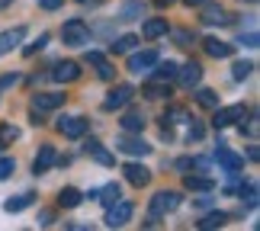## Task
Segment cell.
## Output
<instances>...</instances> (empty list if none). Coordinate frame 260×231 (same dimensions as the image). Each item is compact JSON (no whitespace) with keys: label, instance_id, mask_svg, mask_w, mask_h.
<instances>
[{"label":"cell","instance_id":"obj_39","mask_svg":"<svg viewBox=\"0 0 260 231\" xmlns=\"http://www.w3.org/2000/svg\"><path fill=\"white\" fill-rule=\"evenodd\" d=\"M171 122H186V113L183 109H171Z\"/></svg>","mask_w":260,"mask_h":231},{"label":"cell","instance_id":"obj_34","mask_svg":"<svg viewBox=\"0 0 260 231\" xmlns=\"http://www.w3.org/2000/svg\"><path fill=\"white\" fill-rule=\"evenodd\" d=\"M16 170V164H13V157H0V180H7L10 174Z\"/></svg>","mask_w":260,"mask_h":231},{"label":"cell","instance_id":"obj_10","mask_svg":"<svg viewBox=\"0 0 260 231\" xmlns=\"http://www.w3.org/2000/svg\"><path fill=\"white\" fill-rule=\"evenodd\" d=\"M122 174H125V180H128V183H132V186H138V189L151 183V170H148L145 164H125V167H122Z\"/></svg>","mask_w":260,"mask_h":231},{"label":"cell","instance_id":"obj_21","mask_svg":"<svg viewBox=\"0 0 260 231\" xmlns=\"http://www.w3.org/2000/svg\"><path fill=\"white\" fill-rule=\"evenodd\" d=\"M142 32H145V39H157V36H164V32H167V19H161V16L145 19Z\"/></svg>","mask_w":260,"mask_h":231},{"label":"cell","instance_id":"obj_2","mask_svg":"<svg viewBox=\"0 0 260 231\" xmlns=\"http://www.w3.org/2000/svg\"><path fill=\"white\" fill-rule=\"evenodd\" d=\"M177 84L183 87V90H193L199 80H203V64L199 61H189V64H177Z\"/></svg>","mask_w":260,"mask_h":231},{"label":"cell","instance_id":"obj_19","mask_svg":"<svg viewBox=\"0 0 260 231\" xmlns=\"http://www.w3.org/2000/svg\"><path fill=\"white\" fill-rule=\"evenodd\" d=\"M84 203V193L81 189H74V186H64L61 193H58V206H64V209H74V206H81Z\"/></svg>","mask_w":260,"mask_h":231},{"label":"cell","instance_id":"obj_40","mask_svg":"<svg viewBox=\"0 0 260 231\" xmlns=\"http://www.w3.org/2000/svg\"><path fill=\"white\" fill-rule=\"evenodd\" d=\"M193 138H203V128L199 125H189V142H193Z\"/></svg>","mask_w":260,"mask_h":231},{"label":"cell","instance_id":"obj_41","mask_svg":"<svg viewBox=\"0 0 260 231\" xmlns=\"http://www.w3.org/2000/svg\"><path fill=\"white\" fill-rule=\"evenodd\" d=\"M39 225H42V228L52 225V212H42V215H39Z\"/></svg>","mask_w":260,"mask_h":231},{"label":"cell","instance_id":"obj_1","mask_svg":"<svg viewBox=\"0 0 260 231\" xmlns=\"http://www.w3.org/2000/svg\"><path fill=\"white\" fill-rule=\"evenodd\" d=\"M61 39L68 45H87L90 42V26L84 23V19H68V23L61 26Z\"/></svg>","mask_w":260,"mask_h":231},{"label":"cell","instance_id":"obj_9","mask_svg":"<svg viewBox=\"0 0 260 231\" xmlns=\"http://www.w3.org/2000/svg\"><path fill=\"white\" fill-rule=\"evenodd\" d=\"M116 148L122 154H132V157H145V154H151V145H145L142 138H132V135H122L116 142Z\"/></svg>","mask_w":260,"mask_h":231},{"label":"cell","instance_id":"obj_43","mask_svg":"<svg viewBox=\"0 0 260 231\" xmlns=\"http://www.w3.org/2000/svg\"><path fill=\"white\" fill-rule=\"evenodd\" d=\"M154 4H157V7H171L174 0H154Z\"/></svg>","mask_w":260,"mask_h":231},{"label":"cell","instance_id":"obj_8","mask_svg":"<svg viewBox=\"0 0 260 231\" xmlns=\"http://www.w3.org/2000/svg\"><path fill=\"white\" fill-rule=\"evenodd\" d=\"M132 96H135V90L128 87V84H119V87H113L109 90V96H106V109H122V106H128L132 103Z\"/></svg>","mask_w":260,"mask_h":231},{"label":"cell","instance_id":"obj_30","mask_svg":"<svg viewBox=\"0 0 260 231\" xmlns=\"http://www.w3.org/2000/svg\"><path fill=\"white\" fill-rule=\"evenodd\" d=\"M87 151L93 154V157L100 160V164H113V157H109V154L103 151V148H100V142H87Z\"/></svg>","mask_w":260,"mask_h":231},{"label":"cell","instance_id":"obj_45","mask_svg":"<svg viewBox=\"0 0 260 231\" xmlns=\"http://www.w3.org/2000/svg\"><path fill=\"white\" fill-rule=\"evenodd\" d=\"M247 4H254V0H247Z\"/></svg>","mask_w":260,"mask_h":231},{"label":"cell","instance_id":"obj_6","mask_svg":"<svg viewBox=\"0 0 260 231\" xmlns=\"http://www.w3.org/2000/svg\"><path fill=\"white\" fill-rule=\"evenodd\" d=\"M244 113H247V109H244L241 103H238V106H228V109H218V106H215L212 125H215V128H228V125H235L238 119H244Z\"/></svg>","mask_w":260,"mask_h":231},{"label":"cell","instance_id":"obj_23","mask_svg":"<svg viewBox=\"0 0 260 231\" xmlns=\"http://www.w3.org/2000/svg\"><path fill=\"white\" fill-rule=\"evenodd\" d=\"M193 96H196V103L203 106V109H215L218 106V93H215V90H206L203 87V90H196Z\"/></svg>","mask_w":260,"mask_h":231},{"label":"cell","instance_id":"obj_12","mask_svg":"<svg viewBox=\"0 0 260 231\" xmlns=\"http://www.w3.org/2000/svg\"><path fill=\"white\" fill-rule=\"evenodd\" d=\"M52 77L58 80V84H71V80L81 77V64H77V61H58L52 68Z\"/></svg>","mask_w":260,"mask_h":231},{"label":"cell","instance_id":"obj_5","mask_svg":"<svg viewBox=\"0 0 260 231\" xmlns=\"http://www.w3.org/2000/svg\"><path fill=\"white\" fill-rule=\"evenodd\" d=\"M177 206H180V193H174V189H161V193H154V199H151V212L154 215L174 212Z\"/></svg>","mask_w":260,"mask_h":231},{"label":"cell","instance_id":"obj_29","mask_svg":"<svg viewBox=\"0 0 260 231\" xmlns=\"http://www.w3.org/2000/svg\"><path fill=\"white\" fill-rule=\"evenodd\" d=\"M16 138H19V132H16V128H13V125H0V148H7V145H13V142H16Z\"/></svg>","mask_w":260,"mask_h":231},{"label":"cell","instance_id":"obj_36","mask_svg":"<svg viewBox=\"0 0 260 231\" xmlns=\"http://www.w3.org/2000/svg\"><path fill=\"white\" fill-rule=\"evenodd\" d=\"M241 193H247V206L254 209V206H257V183H247V186L241 189Z\"/></svg>","mask_w":260,"mask_h":231},{"label":"cell","instance_id":"obj_37","mask_svg":"<svg viewBox=\"0 0 260 231\" xmlns=\"http://www.w3.org/2000/svg\"><path fill=\"white\" fill-rule=\"evenodd\" d=\"M241 42H244L247 48H257V45H260V36H257V32H247V36L241 39Z\"/></svg>","mask_w":260,"mask_h":231},{"label":"cell","instance_id":"obj_26","mask_svg":"<svg viewBox=\"0 0 260 231\" xmlns=\"http://www.w3.org/2000/svg\"><path fill=\"white\" fill-rule=\"evenodd\" d=\"M119 196H122V189H119V183H106V186L96 193V199H100V203H106V206H113Z\"/></svg>","mask_w":260,"mask_h":231},{"label":"cell","instance_id":"obj_32","mask_svg":"<svg viewBox=\"0 0 260 231\" xmlns=\"http://www.w3.org/2000/svg\"><path fill=\"white\" fill-rule=\"evenodd\" d=\"M45 45H48V32H42V36H39V39H36V42H32V45H26V55H29V58H32L36 52H42V48H45Z\"/></svg>","mask_w":260,"mask_h":231},{"label":"cell","instance_id":"obj_15","mask_svg":"<svg viewBox=\"0 0 260 231\" xmlns=\"http://www.w3.org/2000/svg\"><path fill=\"white\" fill-rule=\"evenodd\" d=\"M55 160H58V157H55V148H52V145H42V151H39L36 160H32V174H36V177H39V174H45V170L52 167Z\"/></svg>","mask_w":260,"mask_h":231},{"label":"cell","instance_id":"obj_27","mask_svg":"<svg viewBox=\"0 0 260 231\" xmlns=\"http://www.w3.org/2000/svg\"><path fill=\"white\" fill-rule=\"evenodd\" d=\"M225 222H228V215H225V212H209L203 222H199V228H206V231H209V228H222Z\"/></svg>","mask_w":260,"mask_h":231},{"label":"cell","instance_id":"obj_3","mask_svg":"<svg viewBox=\"0 0 260 231\" xmlns=\"http://www.w3.org/2000/svg\"><path fill=\"white\" fill-rule=\"evenodd\" d=\"M157 61H161V55H157L154 48H145V52H135L132 58H128V71L132 74H148Z\"/></svg>","mask_w":260,"mask_h":231},{"label":"cell","instance_id":"obj_4","mask_svg":"<svg viewBox=\"0 0 260 231\" xmlns=\"http://www.w3.org/2000/svg\"><path fill=\"white\" fill-rule=\"evenodd\" d=\"M132 212H135L132 203H125V199H116V203L109 206V212H106V225H109V228H122L128 218H132Z\"/></svg>","mask_w":260,"mask_h":231},{"label":"cell","instance_id":"obj_20","mask_svg":"<svg viewBox=\"0 0 260 231\" xmlns=\"http://www.w3.org/2000/svg\"><path fill=\"white\" fill-rule=\"evenodd\" d=\"M183 186L186 189H193V193H212V180H209V177H199V174H189L186 180H183Z\"/></svg>","mask_w":260,"mask_h":231},{"label":"cell","instance_id":"obj_42","mask_svg":"<svg viewBox=\"0 0 260 231\" xmlns=\"http://www.w3.org/2000/svg\"><path fill=\"white\" fill-rule=\"evenodd\" d=\"M186 7H206V4H212V0H183Z\"/></svg>","mask_w":260,"mask_h":231},{"label":"cell","instance_id":"obj_38","mask_svg":"<svg viewBox=\"0 0 260 231\" xmlns=\"http://www.w3.org/2000/svg\"><path fill=\"white\" fill-rule=\"evenodd\" d=\"M39 7H42V10H58V7H61V0H39Z\"/></svg>","mask_w":260,"mask_h":231},{"label":"cell","instance_id":"obj_14","mask_svg":"<svg viewBox=\"0 0 260 231\" xmlns=\"http://www.w3.org/2000/svg\"><path fill=\"white\" fill-rule=\"evenodd\" d=\"M215 160L228 170V174H238V170L244 167V157H238L235 151H228V148H215Z\"/></svg>","mask_w":260,"mask_h":231},{"label":"cell","instance_id":"obj_31","mask_svg":"<svg viewBox=\"0 0 260 231\" xmlns=\"http://www.w3.org/2000/svg\"><path fill=\"white\" fill-rule=\"evenodd\" d=\"M251 71H254V64H251V61H238L232 74H235V80H244V77H251Z\"/></svg>","mask_w":260,"mask_h":231},{"label":"cell","instance_id":"obj_13","mask_svg":"<svg viewBox=\"0 0 260 231\" xmlns=\"http://www.w3.org/2000/svg\"><path fill=\"white\" fill-rule=\"evenodd\" d=\"M64 103V93H36L32 96V109L36 113H52Z\"/></svg>","mask_w":260,"mask_h":231},{"label":"cell","instance_id":"obj_28","mask_svg":"<svg viewBox=\"0 0 260 231\" xmlns=\"http://www.w3.org/2000/svg\"><path fill=\"white\" fill-rule=\"evenodd\" d=\"M135 45H138V36H122L113 42V52H132Z\"/></svg>","mask_w":260,"mask_h":231},{"label":"cell","instance_id":"obj_46","mask_svg":"<svg viewBox=\"0 0 260 231\" xmlns=\"http://www.w3.org/2000/svg\"><path fill=\"white\" fill-rule=\"evenodd\" d=\"M81 4H87V0H81Z\"/></svg>","mask_w":260,"mask_h":231},{"label":"cell","instance_id":"obj_44","mask_svg":"<svg viewBox=\"0 0 260 231\" xmlns=\"http://www.w3.org/2000/svg\"><path fill=\"white\" fill-rule=\"evenodd\" d=\"M7 4H13V0H0V10H4V7H7Z\"/></svg>","mask_w":260,"mask_h":231},{"label":"cell","instance_id":"obj_24","mask_svg":"<svg viewBox=\"0 0 260 231\" xmlns=\"http://www.w3.org/2000/svg\"><path fill=\"white\" fill-rule=\"evenodd\" d=\"M26 206H32V193H19L16 199H7V203H4L7 212H23Z\"/></svg>","mask_w":260,"mask_h":231},{"label":"cell","instance_id":"obj_7","mask_svg":"<svg viewBox=\"0 0 260 231\" xmlns=\"http://www.w3.org/2000/svg\"><path fill=\"white\" fill-rule=\"evenodd\" d=\"M58 132L64 138H81L87 132V119L84 116H64V119H58Z\"/></svg>","mask_w":260,"mask_h":231},{"label":"cell","instance_id":"obj_35","mask_svg":"<svg viewBox=\"0 0 260 231\" xmlns=\"http://www.w3.org/2000/svg\"><path fill=\"white\" fill-rule=\"evenodd\" d=\"M93 68H96V74L103 77V80H109V77H113V68H109V61H106V58H103V61H96Z\"/></svg>","mask_w":260,"mask_h":231},{"label":"cell","instance_id":"obj_22","mask_svg":"<svg viewBox=\"0 0 260 231\" xmlns=\"http://www.w3.org/2000/svg\"><path fill=\"white\" fill-rule=\"evenodd\" d=\"M142 13H145V4H142V0H128V4L119 10V19H125V23H128V19H138Z\"/></svg>","mask_w":260,"mask_h":231},{"label":"cell","instance_id":"obj_18","mask_svg":"<svg viewBox=\"0 0 260 231\" xmlns=\"http://www.w3.org/2000/svg\"><path fill=\"white\" fill-rule=\"evenodd\" d=\"M203 23H206V26H228V23H232V16H228L222 7H206Z\"/></svg>","mask_w":260,"mask_h":231},{"label":"cell","instance_id":"obj_33","mask_svg":"<svg viewBox=\"0 0 260 231\" xmlns=\"http://www.w3.org/2000/svg\"><path fill=\"white\" fill-rule=\"evenodd\" d=\"M257 128H260V122H257V113H251V119H247V122H241V132H247L251 138H257Z\"/></svg>","mask_w":260,"mask_h":231},{"label":"cell","instance_id":"obj_11","mask_svg":"<svg viewBox=\"0 0 260 231\" xmlns=\"http://www.w3.org/2000/svg\"><path fill=\"white\" fill-rule=\"evenodd\" d=\"M26 39V26H16V29H7V32H0V58L10 55L13 48Z\"/></svg>","mask_w":260,"mask_h":231},{"label":"cell","instance_id":"obj_25","mask_svg":"<svg viewBox=\"0 0 260 231\" xmlns=\"http://www.w3.org/2000/svg\"><path fill=\"white\" fill-rule=\"evenodd\" d=\"M119 122H122L125 132H138V135H142V128H145V119L138 116V113H125L122 119H119Z\"/></svg>","mask_w":260,"mask_h":231},{"label":"cell","instance_id":"obj_16","mask_svg":"<svg viewBox=\"0 0 260 231\" xmlns=\"http://www.w3.org/2000/svg\"><path fill=\"white\" fill-rule=\"evenodd\" d=\"M148 74H151V80H154V84H171V80L177 77V64H174V61H164V64L157 61V71L151 68Z\"/></svg>","mask_w":260,"mask_h":231},{"label":"cell","instance_id":"obj_17","mask_svg":"<svg viewBox=\"0 0 260 231\" xmlns=\"http://www.w3.org/2000/svg\"><path fill=\"white\" fill-rule=\"evenodd\" d=\"M203 48L209 58H228L232 55V42H218V39H203Z\"/></svg>","mask_w":260,"mask_h":231}]
</instances>
